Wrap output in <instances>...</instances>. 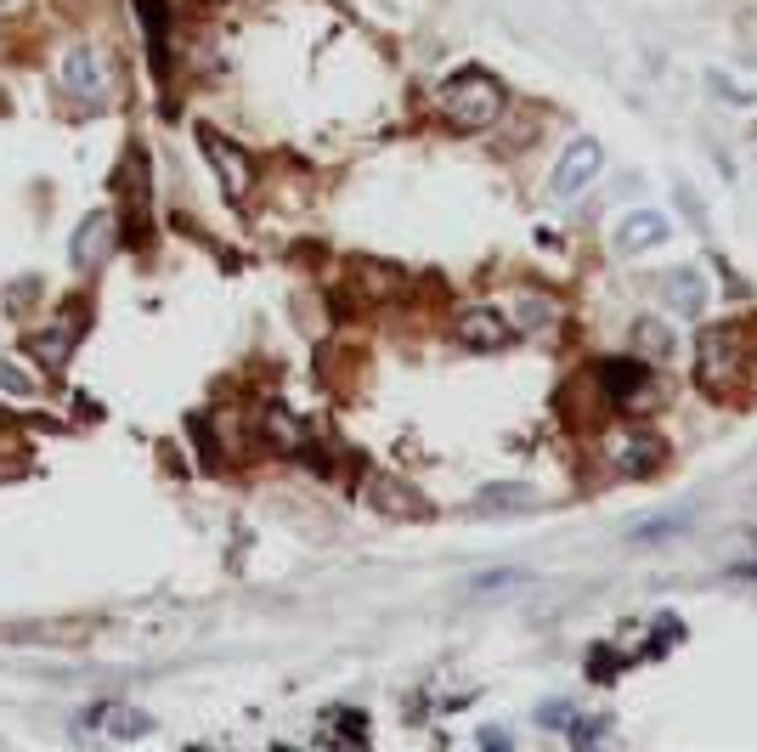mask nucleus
<instances>
[{
	"instance_id": "nucleus-13",
	"label": "nucleus",
	"mask_w": 757,
	"mask_h": 752,
	"mask_svg": "<svg viewBox=\"0 0 757 752\" xmlns=\"http://www.w3.org/2000/svg\"><path fill=\"white\" fill-rule=\"evenodd\" d=\"M476 515H514V509H543V492L526 481H487L476 498H469Z\"/></svg>"
},
{
	"instance_id": "nucleus-10",
	"label": "nucleus",
	"mask_w": 757,
	"mask_h": 752,
	"mask_svg": "<svg viewBox=\"0 0 757 752\" xmlns=\"http://www.w3.org/2000/svg\"><path fill=\"white\" fill-rule=\"evenodd\" d=\"M673 239V226L661 210H628L622 226H617V255H650Z\"/></svg>"
},
{
	"instance_id": "nucleus-4",
	"label": "nucleus",
	"mask_w": 757,
	"mask_h": 752,
	"mask_svg": "<svg viewBox=\"0 0 757 752\" xmlns=\"http://www.w3.org/2000/svg\"><path fill=\"white\" fill-rule=\"evenodd\" d=\"M199 148H204L210 165H215L221 193H226L232 204H244V199H249V187H255V165H249V153H244L238 142H226L215 125H199Z\"/></svg>"
},
{
	"instance_id": "nucleus-1",
	"label": "nucleus",
	"mask_w": 757,
	"mask_h": 752,
	"mask_svg": "<svg viewBox=\"0 0 757 752\" xmlns=\"http://www.w3.org/2000/svg\"><path fill=\"white\" fill-rule=\"evenodd\" d=\"M436 103H441V114H447L458 130H487V125H498L503 108H509L503 85H498L487 68H476V63L452 68V74L441 80V91H436Z\"/></svg>"
},
{
	"instance_id": "nucleus-14",
	"label": "nucleus",
	"mask_w": 757,
	"mask_h": 752,
	"mask_svg": "<svg viewBox=\"0 0 757 752\" xmlns=\"http://www.w3.org/2000/svg\"><path fill=\"white\" fill-rule=\"evenodd\" d=\"M141 12V29H148V57H153V74L170 80V12L164 0H136Z\"/></svg>"
},
{
	"instance_id": "nucleus-2",
	"label": "nucleus",
	"mask_w": 757,
	"mask_h": 752,
	"mask_svg": "<svg viewBox=\"0 0 757 752\" xmlns=\"http://www.w3.org/2000/svg\"><path fill=\"white\" fill-rule=\"evenodd\" d=\"M695 385L706 396H735L740 385V322H713L695 335Z\"/></svg>"
},
{
	"instance_id": "nucleus-16",
	"label": "nucleus",
	"mask_w": 757,
	"mask_h": 752,
	"mask_svg": "<svg viewBox=\"0 0 757 752\" xmlns=\"http://www.w3.org/2000/svg\"><path fill=\"white\" fill-rule=\"evenodd\" d=\"M74 340H79V322H52V328H40L34 335V357L45 368H63L74 357Z\"/></svg>"
},
{
	"instance_id": "nucleus-17",
	"label": "nucleus",
	"mask_w": 757,
	"mask_h": 752,
	"mask_svg": "<svg viewBox=\"0 0 757 752\" xmlns=\"http://www.w3.org/2000/svg\"><path fill=\"white\" fill-rule=\"evenodd\" d=\"M633 351H639L644 362H668V357H673V328L661 322V317H639V322H633Z\"/></svg>"
},
{
	"instance_id": "nucleus-22",
	"label": "nucleus",
	"mask_w": 757,
	"mask_h": 752,
	"mask_svg": "<svg viewBox=\"0 0 757 752\" xmlns=\"http://www.w3.org/2000/svg\"><path fill=\"white\" fill-rule=\"evenodd\" d=\"M119 735H148L153 730V719H141V713H119V724H114Z\"/></svg>"
},
{
	"instance_id": "nucleus-19",
	"label": "nucleus",
	"mask_w": 757,
	"mask_h": 752,
	"mask_svg": "<svg viewBox=\"0 0 757 752\" xmlns=\"http://www.w3.org/2000/svg\"><path fill=\"white\" fill-rule=\"evenodd\" d=\"M0 391L18 396V402H34V396H40V391H34V380H29V373H23L12 357H0Z\"/></svg>"
},
{
	"instance_id": "nucleus-6",
	"label": "nucleus",
	"mask_w": 757,
	"mask_h": 752,
	"mask_svg": "<svg viewBox=\"0 0 757 752\" xmlns=\"http://www.w3.org/2000/svg\"><path fill=\"white\" fill-rule=\"evenodd\" d=\"M362 498H367V509L385 515V521H430V515H436L430 498L413 492V487L396 481V476H373V481L362 487Z\"/></svg>"
},
{
	"instance_id": "nucleus-21",
	"label": "nucleus",
	"mask_w": 757,
	"mask_h": 752,
	"mask_svg": "<svg viewBox=\"0 0 757 752\" xmlns=\"http://www.w3.org/2000/svg\"><path fill=\"white\" fill-rule=\"evenodd\" d=\"M572 719H577L572 701H543V708H537V724H543V730H565Z\"/></svg>"
},
{
	"instance_id": "nucleus-9",
	"label": "nucleus",
	"mask_w": 757,
	"mask_h": 752,
	"mask_svg": "<svg viewBox=\"0 0 757 752\" xmlns=\"http://www.w3.org/2000/svg\"><path fill=\"white\" fill-rule=\"evenodd\" d=\"M610 464H617V476L644 481V476H655V469L668 464V442H661L655 431H628L617 442V453H610Z\"/></svg>"
},
{
	"instance_id": "nucleus-15",
	"label": "nucleus",
	"mask_w": 757,
	"mask_h": 752,
	"mask_svg": "<svg viewBox=\"0 0 757 752\" xmlns=\"http://www.w3.org/2000/svg\"><path fill=\"white\" fill-rule=\"evenodd\" d=\"M695 527V509H661V515H644V521H633L628 543H673Z\"/></svg>"
},
{
	"instance_id": "nucleus-12",
	"label": "nucleus",
	"mask_w": 757,
	"mask_h": 752,
	"mask_svg": "<svg viewBox=\"0 0 757 752\" xmlns=\"http://www.w3.org/2000/svg\"><path fill=\"white\" fill-rule=\"evenodd\" d=\"M661 300L673 306V317H701L706 311V300H713V289H706V277L695 272V266H673L668 277H661Z\"/></svg>"
},
{
	"instance_id": "nucleus-5",
	"label": "nucleus",
	"mask_w": 757,
	"mask_h": 752,
	"mask_svg": "<svg viewBox=\"0 0 757 752\" xmlns=\"http://www.w3.org/2000/svg\"><path fill=\"white\" fill-rule=\"evenodd\" d=\"M599 170H605V148L594 142V136H577V142L559 153V165H554V176H548V193H554L559 204L577 199V193H588V187L599 181Z\"/></svg>"
},
{
	"instance_id": "nucleus-20",
	"label": "nucleus",
	"mask_w": 757,
	"mask_h": 752,
	"mask_svg": "<svg viewBox=\"0 0 757 752\" xmlns=\"http://www.w3.org/2000/svg\"><path fill=\"white\" fill-rule=\"evenodd\" d=\"M271 431H277V447H300V442H306L300 419H295V413H282V407H271Z\"/></svg>"
},
{
	"instance_id": "nucleus-8",
	"label": "nucleus",
	"mask_w": 757,
	"mask_h": 752,
	"mask_svg": "<svg viewBox=\"0 0 757 752\" xmlns=\"http://www.w3.org/2000/svg\"><path fill=\"white\" fill-rule=\"evenodd\" d=\"M114 250V210H90L79 226H74V244H68V261L74 272H97Z\"/></svg>"
},
{
	"instance_id": "nucleus-7",
	"label": "nucleus",
	"mask_w": 757,
	"mask_h": 752,
	"mask_svg": "<svg viewBox=\"0 0 757 752\" xmlns=\"http://www.w3.org/2000/svg\"><path fill=\"white\" fill-rule=\"evenodd\" d=\"M452 335H458V346H469V351H503V346L514 340V322H509L498 306H469V311H458Z\"/></svg>"
},
{
	"instance_id": "nucleus-3",
	"label": "nucleus",
	"mask_w": 757,
	"mask_h": 752,
	"mask_svg": "<svg viewBox=\"0 0 757 752\" xmlns=\"http://www.w3.org/2000/svg\"><path fill=\"white\" fill-rule=\"evenodd\" d=\"M57 85H63V97H74V103H108V85H114L108 52L103 45H90V40L68 45V57L57 68Z\"/></svg>"
},
{
	"instance_id": "nucleus-11",
	"label": "nucleus",
	"mask_w": 757,
	"mask_h": 752,
	"mask_svg": "<svg viewBox=\"0 0 757 752\" xmlns=\"http://www.w3.org/2000/svg\"><path fill=\"white\" fill-rule=\"evenodd\" d=\"M599 380L610 385V402H622V407H644L655 402V373L644 362H605L599 368Z\"/></svg>"
},
{
	"instance_id": "nucleus-18",
	"label": "nucleus",
	"mask_w": 757,
	"mask_h": 752,
	"mask_svg": "<svg viewBox=\"0 0 757 752\" xmlns=\"http://www.w3.org/2000/svg\"><path fill=\"white\" fill-rule=\"evenodd\" d=\"M526 583H532V572H520V566H498V572H487V578L469 583V594H503V589H526Z\"/></svg>"
}]
</instances>
